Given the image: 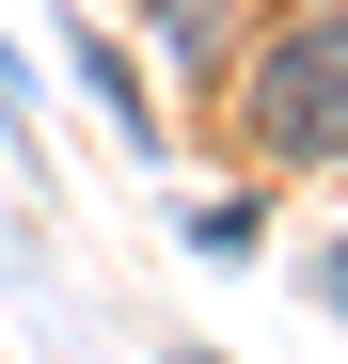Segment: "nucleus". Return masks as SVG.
<instances>
[{
  "instance_id": "1",
  "label": "nucleus",
  "mask_w": 348,
  "mask_h": 364,
  "mask_svg": "<svg viewBox=\"0 0 348 364\" xmlns=\"http://www.w3.org/2000/svg\"><path fill=\"white\" fill-rule=\"evenodd\" d=\"M254 127H269L285 159H348V16H317V32H285V48H269Z\"/></svg>"
}]
</instances>
